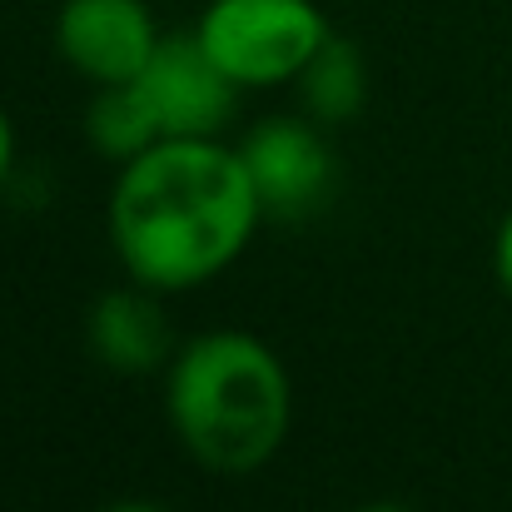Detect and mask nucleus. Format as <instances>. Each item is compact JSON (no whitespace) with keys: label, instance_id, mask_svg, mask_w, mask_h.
Here are the masks:
<instances>
[{"label":"nucleus","instance_id":"nucleus-1","mask_svg":"<svg viewBox=\"0 0 512 512\" xmlns=\"http://www.w3.org/2000/svg\"><path fill=\"white\" fill-rule=\"evenodd\" d=\"M110 244L125 274L155 294L219 279L254 244L264 204L239 150L219 135H165L110 189Z\"/></svg>","mask_w":512,"mask_h":512},{"label":"nucleus","instance_id":"nucleus-2","mask_svg":"<svg viewBox=\"0 0 512 512\" xmlns=\"http://www.w3.org/2000/svg\"><path fill=\"white\" fill-rule=\"evenodd\" d=\"M165 413L199 468L239 478L259 473L284 448L294 383L259 334L209 329L174 348Z\"/></svg>","mask_w":512,"mask_h":512},{"label":"nucleus","instance_id":"nucleus-3","mask_svg":"<svg viewBox=\"0 0 512 512\" xmlns=\"http://www.w3.org/2000/svg\"><path fill=\"white\" fill-rule=\"evenodd\" d=\"M194 35L239 90H274L299 80L334 30L314 0H209Z\"/></svg>","mask_w":512,"mask_h":512},{"label":"nucleus","instance_id":"nucleus-4","mask_svg":"<svg viewBox=\"0 0 512 512\" xmlns=\"http://www.w3.org/2000/svg\"><path fill=\"white\" fill-rule=\"evenodd\" d=\"M249 179L259 189V204L264 214L274 219H314L329 194H334V150L324 145V135L309 125V120H294V115H269L249 130V140L239 145Z\"/></svg>","mask_w":512,"mask_h":512},{"label":"nucleus","instance_id":"nucleus-5","mask_svg":"<svg viewBox=\"0 0 512 512\" xmlns=\"http://www.w3.org/2000/svg\"><path fill=\"white\" fill-rule=\"evenodd\" d=\"M160 40L145 0H65L55 15V50L90 85L140 80Z\"/></svg>","mask_w":512,"mask_h":512},{"label":"nucleus","instance_id":"nucleus-6","mask_svg":"<svg viewBox=\"0 0 512 512\" xmlns=\"http://www.w3.org/2000/svg\"><path fill=\"white\" fill-rule=\"evenodd\" d=\"M145 95L160 110L165 135H219L234 120L239 85L209 60L199 35H165L140 75Z\"/></svg>","mask_w":512,"mask_h":512},{"label":"nucleus","instance_id":"nucleus-7","mask_svg":"<svg viewBox=\"0 0 512 512\" xmlns=\"http://www.w3.org/2000/svg\"><path fill=\"white\" fill-rule=\"evenodd\" d=\"M170 314L160 309V294L145 284H125L110 289L95 309H90V348L100 363L120 368V373H150L170 358Z\"/></svg>","mask_w":512,"mask_h":512},{"label":"nucleus","instance_id":"nucleus-8","mask_svg":"<svg viewBox=\"0 0 512 512\" xmlns=\"http://www.w3.org/2000/svg\"><path fill=\"white\" fill-rule=\"evenodd\" d=\"M85 140L105 160L130 165L135 155H145L150 145L165 140V125H160V110L145 95V85L125 80V85H100V95L85 110Z\"/></svg>","mask_w":512,"mask_h":512},{"label":"nucleus","instance_id":"nucleus-9","mask_svg":"<svg viewBox=\"0 0 512 512\" xmlns=\"http://www.w3.org/2000/svg\"><path fill=\"white\" fill-rule=\"evenodd\" d=\"M299 90H304V105L319 125H343L363 110V95H368V70H363V55L353 40L329 35L324 50L309 60V70L299 75Z\"/></svg>","mask_w":512,"mask_h":512},{"label":"nucleus","instance_id":"nucleus-10","mask_svg":"<svg viewBox=\"0 0 512 512\" xmlns=\"http://www.w3.org/2000/svg\"><path fill=\"white\" fill-rule=\"evenodd\" d=\"M493 274H498L503 294L512 299V209L498 219V229H493Z\"/></svg>","mask_w":512,"mask_h":512},{"label":"nucleus","instance_id":"nucleus-11","mask_svg":"<svg viewBox=\"0 0 512 512\" xmlns=\"http://www.w3.org/2000/svg\"><path fill=\"white\" fill-rule=\"evenodd\" d=\"M10 174H15V125H10V115L0 110V189L10 184Z\"/></svg>","mask_w":512,"mask_h":512},{"label":"nucleus","instance_id":"nucleus-12","mask_svg":"<svg viewBox=\"0 0 512 512\" xmlns=\"http://www.w3.org/2000/svg\"><path fill=\"white\" fill-rule=\"evenodd\" d=\"M100 512H165V508L150 503V498H120V503H105Z\"/></svg>","mask_w":512,"mask_h":512},{"label":"nucleus","instance_id":"nucleus-13","mask_svg":"<svg viewBox=\"0 0 512 512\" xmlns=\"http://www.w3.org/2000/svg\"><path fill=\"white\" fill-rule=\"evenodd\" d=\"M358 512H408V508H403V503H388V498H383V503H363Z\"/></svg>","mask_w":512,"mask_h":512}]
</instances>
